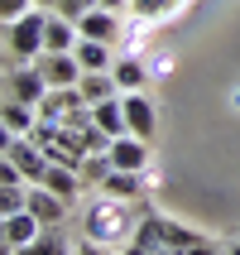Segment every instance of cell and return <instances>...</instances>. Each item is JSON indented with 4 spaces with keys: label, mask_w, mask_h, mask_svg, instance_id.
Returning a JSON list of instances; mask_svg holds the SVG:
<instances>
[{
    "label": "cell",
    "mask_w": 240,
    "mask_h": 255,
    "mask_svg": "<svg viewBox=\"0 0 240 255\" xmlns=\"http://www.w3.org/2000/svg\"><path fill=\"white\" fill-rule=\"evenodd\" d=\"M140 222L144 217H135V202L130 198H115V193L101 188V198L86 202V212H82V236H91L101 246H125L140 231Z\"/></svg>",
    "instance_id": "cell-1"
},
{
    "label": "cell",
    "mask_w": 240,
    "mask_h": 255,
    "mask_svg": "<svg viewBox=\"0 0 240 255\" xmlns=\"http://www.w3.org/2000/svg\"><path fill=\"white\" fill-rule=\"evenodd\" d=\"M43 34H48V10H39V5H34L29 14H19V19H10V24H5L10 58H14V63H34V58L48 48V39H43Z\"/></svg>",
    "instance_id": "cell-2"
},
{
    "label": "cell",
    "mask_w": 240,
    "mask_h": 255,
    "mask_svg": "<svg viewBox=\"0 0 240 255\" xmlns=\"http://www.w3.org/2000/svg\"><path fill=\"white\" fill-rule=\"evenodd\" d=\"M5 97L24 101V106H39V101L48 97V82H43L39 63H10V68H5Z\"/></svg>",
    "instance_id": "cell-3"
},
{
    "label": "cell",
    "mask_w": 240,
    "mask_h": 255,
    "mask_svg": "<svg viewBox=\"0 0 240 255\" xmlns=\"http://www.w3.org/2000/svg\"><path fill=\"white\" fill-rule=\"evenodd\" d=\"M34 63H39V72H43V82H48V87H77V82H82V72H86L82 63H77V53H53V48H43Z\"/></svg>",
    "instance_id": "cell-4"
},
{
    "label": "cell",
    "mask_w": 240,
    "mask_h": 255,
    "mask_svg": "<svg viewBox=\"0 0 240 255\" xmlns=\"http://www.w3.org/2000/svg\"><path fill=\"white\" fill-rule=\"evenodd\" d=\"M0 236H5V251H24L29 241H39L43 236V222L29 207H19V212H5L0 217Z\"/></svg>",
    "instance_id": "cell-5"
},
{
    "label": "cell",
    "mask_w": 240,
    "mask_h": 255,
    "mask_svg": "<svg viewBox=\"0 0 240 255\" xmlns=\"http://www.w3.org/2000/svg\"><path fill=\"white\" fill-rule=\"evenodd\" d=\"M24 207L39 217L43 227H63V217H68V207H72V202H63L53 188H43V183H29V202H24Z\"/></svg>",
    "instance_id": "cell-6"
},
{
    "label": "cell",
    "mask_w": 240,
    "mask_h": 255,
    "mask_svg": "<svg viewBox=\"0 0 240 255\" xmlns=\"http://www.w3.org/2000/svg\"><path fill=\"white\" fill-rule=\"evenodd\" d=\"M0 126H5V140H29L34 126H39V106H24V101H10L0 106Z\"/></svg>",
    "instance_id": "cell-7"
},
{
    "label": "cell",
    "mask_w": 240,
    "mask_h": 255,
    "mask_svg": "<svg viewBox=\"0 0 240 255\" xmlns=\"http://www.w3.org/2000/svg\"><path fill=\"white\" fill-rule=\"evenodd\" d=\"M111 164L115 169H130V173H144V164H149V144L140 140V135H115L111 140Z\"/></svg>",
    "instance_id": "cell-8"
},
{
    "label": "cell",
    "mask_w": 240,
    "mask_h": 255,
    "mask_svg": "<svg viewBox=\"0 0 240 255\" xmlns=\"http://www.w3.org/2000/svg\"><path fill=\"white\" fill-rule=\"evenodd\" d=\"M120 101H125V126H130V135L149 140V135H154V101L144 97V92H120Z\"/></svg>",
    "instance_id": "cell-9"
},
{
    "label": "cell",
    "mask_w": 240,
    "mask_h": 255,
    "mask_svg": "<svg viewBox=\"0 0 240 255\" xmlns=\"http://www.w3.org/2000/svg\"><path fill=\"white\" fill-rule=\"evenodd\" d=\"M77 34H82V39L115 43V34H120V19H115V10H106V5H91V10L77 19Z\"/></svg>",
    "instance_id": "cell-10"
},
{
    "label": "cell",
    "mask_w": 240,
    "mask_h": 255,
    "mask_svg": "<svg viewBox=\"0 0 240 255\" xmlns=\"http://www.w3.org/2000/svg\"><path fill=\"white\" fill-rule=\"evenodd\" d=\"M115 82H120V92H144V82H149V58H140L135 48H130L125 58H115Z\"/></svg>",
    "instance_id": "cell-11"
},
{
    "label": "cell",
    "mask_w": 240,
    "mask_h": 255,
    "mask_svg": "<svg viewBox=\"0 0 240 255\" xmlns=\"http://www.w3.org/2000/svg\"><path fill=\"white\" fill-rule=\"evenodd\" d=\"M43 188H53L63 202H77V193H82V173L72 169V164H48V173H43Z\"/></svg>",
    "instance_id": "cell-12"
},
{
    "label": "cell",
    "mask_w": 240,
    "mask_h": 255,
    "mask_svg": "<svg viewBox=\"0 0 240 255\" xmlns=\"http://www.w3.org/2000/svg\"><path fill=\"white\" fill-rule=\"evenodd\" d=\"M82 97L91 101V106H101V101H111V97H120V82H115V72L106 68V72H82Z\"/></svg>",
    "instance_id": "cell-13"
},
{
    "label": "cell",
    "mask_w": 240,
    "mask_h": 255,
    "mask_svg": "<svg viewBox=\"0 0 240 255\" xmlns=\"http://www.w3.org/2000/svg\"><path fill=\"white\" fill-rule=\"evenodd\" d=\"M77 63H82L86 72H106V68H115V53H111V43H101V39H82L77 48Z\"/></svg>",
    "instance_id": "cell-14"
},
{
    "label": "cell",
    "mask_w": 240,
    "mask_h": 255,
    "mask_svg": "<svg viewBox=\"0 0 240 255\" xmlns=\"http://www.w3.org/2000/svg\"><path fill=\"white\" fill-rule=\"evenodd\" d=\"M96 126L106 130L111 140H115V135H130V126H125V101H120V97L101 101V106H96Z\"/></svg>",
    "instance_id": "cell-15"
},
{
    "label": "cell",
    "mask_w": 240,
    "mask_h": 255,
    "mask_svg": "<svg viewBox=\"0 0 240 255\" xmlns=\"http://www.w3.org/2000/svg\"><path fill=\"white\" fill-rule=\"evenodd\" d=\"M77 173H82V188H106L115 164H111V154H86L82 164H77Z\"/></svg>",
    "instance_id": "cell-16"
},
{
    "label": "cell",
    "mask_w": 240,
    "mask_h": 255,
    "mask_svg": "<svg viewBox=\"0 0 240 255\" xmlns=\"http://www.w3.org/2000/svg\"><path fill=\"white\" fill-rule=\"evenodd\" d=\"M144 188H149V178H144V173H130V169H115L111 178H106V193H115V198H140Z\"/></svg>",
    "instance_id": "cell-17"
},
{
    "label": "cell",
    "mask_w": 240,
    "mask_h": 255,
    "mask_svg": "<svg viewBox=\"0 0 240 255\" xmlns=\"http://www.w3.org/2000/svg\"><path fill=\"white\" fill-rule=\"evenodd\" d=\"M19 255H72V251L63 246V231H58V227H43V236H39V241H29Z\"/></svg>",
    "instance_id": "cell-18"
},
{
    "label": "cell",
    "mask_w": 240,
    "mask_h": 255,
    "mask_svg": "<svg viewBox=\"0 0 240 255\" xmlns=\"http://www.w3.org/2000/svg\"><path fill=\"white\" fill-rule=\"evenodd\" d=\"M29 202V188H19V183H0V217L5 212H19Z\"/></svg>",
    "instance_id": "cell-19"
},
{
    "label": "cell",
    "mask_w": 240,
    "mask_h": 255,
    "mask_svg": "<svg viewBox=\"0 0 240 255\" xmlns=\"http://www.w3.org/2000/svg\"><path fill=\"white\" fill-rule=\"evenodd\" d=\"M130 10L140 14V19H163L173 10V0H130Z\"/></svg>",
    "instance_id": "cell-20"
},
{
    "label": "cell",
    "mask_w": 240,
    "mask_h": 255,
    "mask_svg": "<svg viewBox=\"0 0 240 255\" xmlns=\"http://www.w3.org/2000/svg\"><path fill=\"white\" fill-rule=\"evenodd\" d=\"M34 10V0H0V19L10 24V19H19V14H29Z\"/></svg>",
    "instance_id": "cell-21"
},
{
    "label": "cell",
    "mask_w": 240,
    "mask_h": 255,
    "mask_svg": "<svg viewBox=\"0 0 240 255\" xmlns=\"http://www.w3.org/2000/svg\"><path fill=\"white\" fill-rule=\"evenodd\" d=\"M72 255H111V246H101V241H91V236H82V241L72 246Z\"/></svg>",
    "instance_id": "cell-22"
},
{
    "label": "cell",
    "mask_w": 240,
    "mask_h": 255,
    "mask_svg": "<svg viewBox=\"0 0 240 255\" xmlns=\"http://www.w3.org/2000/svg\"><path fill=\"white\" fill-rule=\"evenodd\" d=\"M173 68V58L168 53H159V58H149V72H168Z\"/></svg>",
    "instance_id": "cell-23"
},
{
    "label": "cell",
    "mask_w": 240,
    "mask_h": 255,
    "mask_svg": "<svg viewBox=\"0 0 240 255\" xmlns=\"http://www.w3.org/2000/svg\"><path fill=\"white\" fill-rule=\"evenodd\" d=\"M96 5H106V10H125L130 0H96Z\"/></svg>",
    "instance_id": "cell-24"
},
{
    "label": "cell",
    "mask_w": 240,
    "mask_h": 255,
    "mask_svg": "<svg viewBox=\"0 0 240 255\" xmlns=\"http://www.w3.org/2000/svg\"><path fill=\"white\" fill-rule=\"evenodd\" d=\"M34 5H39V10H53V5H58V0H34Z\"/></svg>",
    "instance_id": "cell-25"
},
{
    "label": "cell",
    "mask_w": 240,
    "mask_h": 255,
    "mask_svg": "<svg viewBox=\"0 0 240 255\" xmlns=\"http://www.w3.org/2000/svg\"><path fill=\"white\" fill-rule=\"evenodd\" d=\"M231 106H236V111H240V87H236V97H231Z\"/></svg>",
    "instance_id": "cell-26"
},
{
    "label": "cell",
    "mask_w": 240,
    "mask_h": 255,
    "mask_svg": "<svg viewBox=\"0 0 240 255\" xmlns=\"http://www.w3.org/2000/svg\"><path fill=\"white\" fill-rule=\"evenodd\" d=\"M231 255H240V241H236V246H231Z\"/></svg>",
    "instance_id": "cell-27"
},
{
    "label": "cell",
    "mask_w": 240,
    "mask_h": 255,
    "mask_svg": "<svg viewBox=\"0 0 240 255\" xmlns=\"http://www.w3.org/2000/svg\"><path fill=\"white\" fill-rule=\"evenodd\" d=\"M5 255H19V251H5Z\"/></svg>",
    "instance_id": "cell-28"
},
{
    "label": "cell",
    "mask_w": 240,
    "mask_h": 255,
    "mask_svg": "<svg viewBox=\"0 0 240 255\" xmlns=\"http://www.w3.org/2000/svg\"><path fill=\"white\" fill-rule=\"evenodd\" d=\"M173 5H178V0H173Z\"/></svg>",
    "instance_id": "cell-29"
}]
</instances>
